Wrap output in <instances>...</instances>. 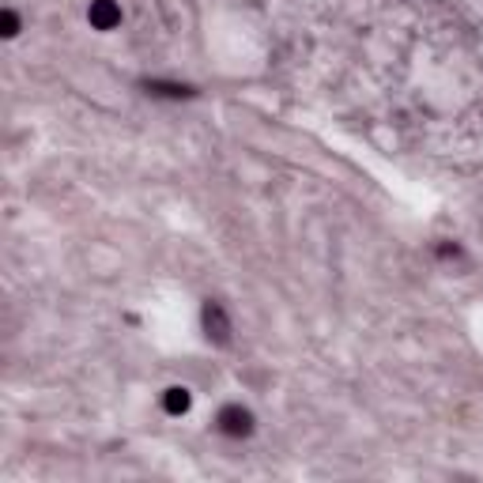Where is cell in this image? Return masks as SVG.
Listing matches in <instances>:
<instances>
[{"label": "cell", "mask_w": 483, "mask_h": 483, "mask_svg": "<svg viewBox=\"0 0 483 483\" xmlns=\"http://www.w3.org/2000/svg\"><path fill=\"white\" fill-rule=\"evenodd\" d=\"M204 329H208V336H215L219 344H227L230 340V325H227V317H223V310L215 306H204Z\"/></svg>", "instance_id": "cell-2"}, {"label": "cell", "mask_w": 483, "mask_h": 483, "mask_svg": "<svg viewBox=\"0 0 483 483\" xmlns=\"http://www.w3.org/2000/svg\"><path fill=\"white\" fill-rule=\"evenodd\" d=\"M162 404H167V412H170V416H181V412H189V389H181V385L167 389Z\"/></svg>", "instance_id": "cell-4"}, {"label": "cell", "mask_w": 483, "mask_h": 483, "mask_svg": "<svg viewBox=\"0 0 483 483\" xmlns=\"http://www.w3.org/2000/svg\"><path fill=\"white\" fill-rule=\"evenodd\" d=\"M87 15H91V23H94L99 31H110V27H114V23L121 19V12H117V4H114V0H94Z\"/></svg>", "instance_id": "cell-3"}, {"label": "cell", "mask_w": 483, "mask_h": 483, "mask_svg": "<svg viewBox=\"0 0 483 483\" xmlns=\"http://www.w3.org/2000/svg\"><path fill=\"white\" fill-rule=\"evenodd\" d=\"M219 430H223V434H230V438H242V434L253 430V416H249L246 408H238V404H230V408L219 412Z\"/></svg>", "instance_id": "cell-1"}]
</instances>
